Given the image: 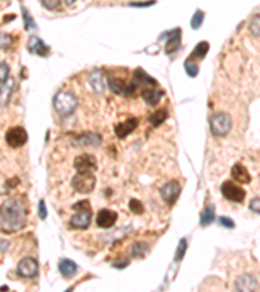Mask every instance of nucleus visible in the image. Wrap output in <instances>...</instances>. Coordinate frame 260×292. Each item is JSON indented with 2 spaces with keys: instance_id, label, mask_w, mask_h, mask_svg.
<instances>
[{
  "instance_id": "nucleus-12",
  "label": "nucleus",
  "mask_w": 260,
  "mask_h": 292,
  "mask_svg": "<svg viewBox=\"0 0 260 292\" xmlns=\"http://www.w3.org/2000/svg\"><path fill=\"white\" fill-rule=\"evenodd\" d=\"M160 38H167V43H165V53L170 55L175 53L176 51H179L181 48V29H175L167 31L163 34Z\"/></svg>"
},
{
  "instance_id": "nucleus-43",
  "label": "nucleus",
  "mask_w": 260,
  "mask_h": 292,
  "mask_svg": "<svg viewBox=\"0 0 260 292\" xmlns=\"http://www.w3.org/2000/svg\"><path fill=\"white\" fill-rule=\"evenodd\" d=\"M74 2H76V0H64V3L67 4V6H72V4H73Z\"/></svg>"
},
{
  "instance_id": "nucleus-36",
  "label": "nucleus",
  "mask_w": 260,
  "mask_h": 292,
  "mask_svg": "<svg viewBox=\"0 0 260 292\" xmlns=\"http://www.w3.org/2000/svg\"><path fill=\"white\" fill-rule=\"evenodd\" d=\"M42 4H43L44 8L50 9V11H55V9L60 7L62 0H42Z\"/></svg>"
},
{
  "instance_id": "nucleus-9",
  "label": "nucleus",
  "mask_w": 260,
  "mask_h": 292,
  "mask_svg": "<svg viewBox=\"0 0 260 292\" xmlns=\"http://www.w3.org/2000/svg\"><path fill=\"white\" fill-rule=\"evenodd\" d=\"M16 273L21 278H34L38 274V263L33 257H25L18 263Z\"/></svg>"
},
{
  "instance_id": "nucleus-1",
  "label": "nucleus",
  "mask_w": 260,
  "mask_h": 292,
  "mask_svg": "<svg viewBox=\"0 0 260 292\" xmlns=\"http://www.w3.org/2000/svg\"><path fill=\"white\" fill-rule=\"evenodd\" d=\"M26 225V207L20 199H9L0 208V226L7 234L16 233Z\"/></svg>"
},
{
  "instance_id": "nucleus-41",
  "label": "nucleus",
  "mask_w": 260,
  "mask_h": 292,
  "mask_svg": "<svg viewBox=\"0 0 260 292\" xmlns=\"http://www.w3.org/2000/svg\"><path fill=\"white\" fill-rule=\"evenodd\" d=\"M152 4H155V0H149V2H146V3H130L129 6H132V7H150V6H152Z\"/></svg>"
},
{
  "instance_id": "nucleus-7",
  "label": "nucleus",
  "mask_w": 260,
  "mask_h": 292,
  "mask_svg": "<svg viewBox=\"0 0 260 292\" xmlns=\"http://www.w3.org/2000/svg\"><path fill=\"white\" fill-rule=\"evenodd\" d=\"M108 86L112 92H114L116 95H123V96L134 95L135 90H137V85H135L134 82L133 83H128L124 79L116 78V77H109Z\"/></svg>"
},
{
  "instance_id": "nucleus-27",
  "label": "nucleus",
  "mask_w": 260,
  "mask_h": 292,
  "mask_svg": "<svg viewBox=\"0 0 260 292\" xmlns=\"http://www.w3.org/2000/svg\"><path fill=\"white\" fill-rule=\"evenodd\" d=\"M90 83L91 87L97 93H103V81H102V74L99 72H94L90 76Z\"/></svg>"
},
{
  "instance_id": "nucleus-37",
  "label": "nucleus",
  "mask_w": 260,
  "mask_h": 292,
  "mask_svg": "<svg viewBox=\"0 0 260 292\" xmlns=\"http://www.w3.org/2000/svg\"><path fill=\"white\" fill-rule=\"evenodd\" d=\"M219 222H220V225L224 226L225 229H233L234 226H236V223H234L233 219H232L230 217H226V216L220 217Z\"/></svg>"
},
{
  "instance_id": "nucleus-31",
  "label": "nucleus",
  "mask_w": 260,
  "mask_h": 292,
  "mask_svg": "<svg viewBox=\"0 0 260 292\" xmlns=\"http://www.w3.org/2000/svg\"><path fill=\"white\" fill-rule=\"evenodd\" d=\"M129 208H130V210L135 214L143 213V204H142L139 200H137V199H132V200L129 202Z\"/></svg>"
},
{
  "instance_id": "nucleus-6",
  "label": "nucleus",
  "mask_w": 260,
  "mask_h": 292,
  "mask_svg": "<svg viewBox=\"0 0 260 292\" xmlns=\"http://www.w3.org/2000/svg\"><path fill=\"white\" fill-rule=\"evenodd\" d=\"M221 193L226 200L233 203H242L246 198V191L232 181H226L221 184Z\"/></svg>"
},
{
  "instance_id": "nucleus-32",
  "label": "nucleus",
  "mask_w": 260,
  "mask_h": 292,
  "mask_svg": "<svg viewBox=\"0 0 260 292\" xmlns=\"http://www.w3.org/2000/svg\"><path fill=\"white\" fill-rule=\"evenodd\" d=\"M9 79V67L6 62H0V85Z\"/></svg>"
},
{
  "instance_id": "nucleus-30",
  "label": "nucleus",
  "mask_w": 260,
  "mask_h": 292,
  "mask_svg": "<svg viewBox=\"0 0 260 292\" xmlns=\"http://www.w3.org/2000/svg\"><path fill=\"white\" fill-rule=\"evenodd\" d=\"M13 44V38L9 34L0 33V50H8Z\"/></svg>"
},
{
  "instance_id": "nucleus-40",
  "label": "nucleus",
  "mask_w": 260,
  "mask_h": 292,
  "mask_svg": "<svg viewBox=\"0 0 260 292\" xmlns=\"http://www.w3.org/2000/svg\"><path fill=\"white\" fill-rule=\"evenodd\" d=\"M9 247V242L8 240H4L0 238V253H3V252H6L7 249H8Z\"/></svg>"
},
{
  "instance_id": "nucleus-25",
  "label": "nucleus",
  "mask_w": 260,
  "mask_h": 292,
  "mask_svg": "<svg viewBox=\"0 0 260 292\" xmlns=\"http://www.w3.org/2000/svg\"><path fill=\"white\" fill-rule=\"evenodd\" d=\"M150 251V245L145 242H138L135 244H133L132 249H130V253L133 257H137V258H142V257L146 256Z\"/></svg>"
},
{
  "instance_id": "nucleus-13",
  "label": "nucleus",
  "mask_w": 260,
  "mask_h": 292,
  "mask_svg": "<svg viewBox=\"0 0 260 292\" xmlns=\"http://www.w3.org/2000/svg\"><path fill=\"white\" fill-rule=\"evenodd\" d=\"M27 50L30 53L37 56H41V57H46V56L50 55V47L47 46L41 38L38 37H30L29 42H27Z\"/></svg>"
},
{
  "instance_id": "nucleus-17",
  "label": "nucleus",
  "mask_w": 260,
  "mask_h": 292,
  "mask_svg": "<svg viewBox=\"0 0 260 292\" xmlns=\"http://www.w3.org/2000/svg\"><path fill=\"white\" fill-rule=\"evenodd\" d=\"M59 272L64 278H73L78 273V265L70 258H62L59 261Z\"/></svg>"
},
{
  "instance_id": "nucleus-19",
  "label": "nucleus",
  "mask_w": 260,
  "mask_h": 292,
  "mask_svg": "<svg viewBox=\"0 0 260 292\" xmlns=\"http://www.w3.org/2000/svg\"><path fill=\"white\" fill-rule=\"evenodd\" d=\"M232 177L240 183H250L251 182V175H250L249 170L240 163L234 164L233 168H232Z\"/></svg>"
},
{
  "instance_id": "nucleus-5",
  "label": "nucleus",
  "mask_w": 260,
  "mask_h": 292,
  "mask_svg": "<svg viewBox=\"0 0 260 292\" xmlns=\"http://www.w3.org/2000/svg\"><path fill=\"white\" fill-rule=\"evenodd\" d=\"M211 133L217 138L228 135L232 128V118L228 113H216L211 117Z\"/></svg>"
},
{
  "instance_id": "nucleus-15",
  "label": "nucleus",
  "mask_w": 260,
  "mask_h": 292,
  "mask_svg": "<svg viewBox=\"0 0 260 292\" xmlns=\"http://www.w3.org/2000/svg\"><path fill=\"white\" fill-rule=\"evenodd\" d=\"M234 289L236 291H247L252 292L257 289V279L254 275H242L237 279L236 284H234Z\"/></svg>"
},
{
  "instance_id": "nucleus-23",
  "label": "nucleus",
  "mask_w": 260,
  "mask_h": 292,
  "mask_svg": "<svg viewBox=\"0 0 260 292\" xmlns=\"http://www.w3.org/2000/svg\"><path fill=\"white\" fill-rule=\"evenodd\" d=\"M164 92L161 90H145L142 92V99L149 105H156L163 98Z\"/></svg>"
},
{
  "instance_id": "nucleus-28",
  "label": "nucleus",
  "mask_w": 260,
  "mask_h": 292,
  "mask_svg": "<svg viewBox=\"0 0 260 292\" xmlns=\"http://www.w3.org/2000/svg\"><path fill=\"white\" fill-rule=\"evenodd\" d=\"M185 72H186L189 77H196L199 73V65L194 60L187 58L186 61H185Z\"/></svg>"
},
{
  "instance_id": "nucleus-10",
  "label": "nucleus",
  "mask_w": 260,
  "mask_h": 292,
  "mask_svg": "<svg viewBox=\"0 0 260 292\" xmlns=\"http://www.w3.org/2000/svg\"><path fill=\"white\" fill-rule=\"evenodd\" d=\"M74 169L77 173H94L98 169L97 158L89 153H82L74 160Z\"/></svg>"
},
{
  "instance_id": "nucleus-16",
  "label": "nucleus",
  "mask_w": 260,
  "mask_h": 292,
  "mask_svg": "<svg viewBox=\"0 0 260 292\" xmlns=\"http://www.w3.org/2000/svg\"><path fill=\"white\" fill-rule=\"evenodd\" d=\"M117 213L113 210L102 209L97 216V225L100 229H109L116 223Z\"/></svg>"
},
{
  "instance_id": "nucleus-20",
  "label": "nucleus",
  "mask_w": 260,
  "mask_h": 292,
  "mask_svg": "<svg viewBox=\"0 0 260 292\" xmlns=\"http://www.w3.org/2000/svg\"><path fill=\"white\" fill-rule=\"evenodd\" d=\"M134 83L137 86L139 85V83H142V85H150V86L158 85L156 79H154L152 77H150L143 69H137L134 72Z\"/></svg>"
},
{
  "instance_id": "nucleus-11",
  "label": "nucleus",
  "mask_w": 260,
  "mask_h": 292,
  "mask_svg": "<svg viewBox=\"0 0 260 292\" xmlns=\"http://www.w3.org/2000/svg\"><path fill=\"white\" fill-rule=\"evenodd\" d=\"M180 193H181V184L177 181H169L168 183L164 184L160 190L161 198L169 205H173L177 202Z\"/></svg>"
},
{
  "instance_id": "nucleus-24",
  "label": "nucleus",
  "mask_w": 260,
  "mask_h": 292,
  "mask_svg": "<svg viewBox=\"0 0 260 292\" xmlns=\"http://www.w3.org/2000/svg\"><path fill=\"white\" fill-rule=\"evenodd\" d=\"M215 212H216L215 205H207L200 214V225L208 226L210 223H212L215 221V214H216Z\"/></svg>"
},
{
  "instance_id": "nucleus-14",
  "label": "nucleus",
  "mask_w": 260,
  "mask_h": 292,
  "mask_svg": "<svg viewBox=\"0 0 260 292\" xmlns=\"http://www.w3.org/2000/svg\"><path fill=\"white\" fill-rule=\"evenodd\" d=\"M137 127H138V118L130 117V118H128V120L124 121V122L117 123V125L114 126V133H116L119 139H125V138L128 137L129 134H132Z\"/></svg>"
},
{
  "instance_id": "nucleus-26",
  "label": "nucleus",
  "mask_w": 260,
  "mask_h": 292,
  "mask_svg": "<svg viewBox=\"0 0 260 292\" xmlns=\"http://www.w3.org/2000/svg\"><path fill=\"white\" fill-rule=\"evenodd\" d=\"M168 118V111L167 109H159L155 113H152L150 116V122L154 127H159L161 123L165 122V120Z\"/></svg>"
},
{
  "instance_id": "nucleus-22",
  "label": "nucleus",
  "mask_w": 260,
  "mask_h": 292,
  "mask_svg": "<svg viewBox=\"0 0 260 292\" xmlns=\"http://www.w3.org/2000/svg\"><path fill=\"white\" fill-rule=\"evenodd\" d=\"M3 87L0 88V105H7L9 102L12 92L15 90V82L9 79V81L4 82Z\"/></svg>"
},
{
  "instance_id": "nucleus-18",
  "label": "nucleus",
  "mask_w": 260,
  "mask_h": 292,
  "mask_svg": "<svg viewBox=\"0 0 260 292\" xmlns=\"http://www.w3.org/2000/svg\"><path fill=\"white\" fill-rule=\"evenodd\" d=\"M74 143H77L78 146L86 147H97L102 143V138L99 134H95V133H85V134H81L74 139Z\"/></svg>"
},
{
  "instance_id": "nucleus-39",
  "label": "nucleus",
  "mask_w": 260,
  "mask_h": 292,
  "mask_svg": "<svg viewBox=\"0 0 260 292\" xmlns=\"http://www.w3.org/2000/svg\"><path fill=\"white\" fill-rule=\"evenodd\" d=\"M259 204H260V199L257 198V196L254 199V200H252L251 203H250V209H251L252 212H254V213H256V214L260 213Z\"/></svg>"
},
{
  "instance_id": "nucleus-38",
  "label": "nucleus",
  "mask_w": 260,
  "mask_h": 292,
  "mask_svg": "<svg viewBox=\"0 0 260 292\" xmlns=\"http://www.w3.org/2000/svg\"><path fill=\"white\" fill-rule=\"evenodd\" d=\"M38 214L41 217V219H46L47 217V208L46 204H44V200H41L38 205Z\"/></svg>"
},
{
  "instance_id": "nucleus-21",
  "label": "nucleus",
  "mask_w": 260,
  "mask_h": 292,
  "mask_svg": "<svg viewBox=\"0 0 260 292\" xmlns=\"http://www.w3.org/2000/svg\"><path fill=\"white\" fill-rule=\"evenodd\" d=\"M208 51H210V43L206 41L199 42V43L195 46L193 53H191L189 58H190V60H194V61H195L196 58H198V60H203V58L207 56Z\"/></svg>"
},
{
  "instance_id": "nucleus-33",
  "label": "nucleus",
  "mask_w": 260,
  "mask_h": 292,
  "mask_svg": "<svg viewBox=\"0 0 260 292\" xmlns=\"http://www.w3.org/2000/svg\"><path fill=\"white\" fill-rule=\"evenodd\" d=\"M250 33H251L252 37H255V38H259V15L255 16L254 18H252V21L250 22Z\"/></svg>"
},
{
  "instance_id": "nucleus-4",
  "label": "nucleus",
  "mask_w": 260,
  "mask_h": 292,
  "mask_svg": "<svg viewBox=\"0 0 260 292\" xmlns=\"http://www.w3.org/2000/svg\"><path fill=\"white\" fill-rule=\"evenodd\" d=\"M95 186H97V177L94 175V173H77L72 179V187L74 191L83 195L93 192Z\"/></svg>"
},
{
  "instance_id": "nucleus-42",
  "label": "nucleus",
  "mask_w": 260,
  "mask_h": 292,
  "mask_svg": "<svg viewBox=\"0 0 260 292\" xmlns=\"http://www.w3.org/2000/svg\"><path fill=\"white\" fill-rule=\"evenodd\" d=\"M128 265H129V260L123 261V263H113V268H117V269H124Z\"/></svg>"
},
{
  "instance_id": "nucleus-8",
  "label": "nucleus",
  "mask_w": 260,
  "mask_h": 292,
  "mask_svg": "<svg viewBox=\"0 0 260 292\" xmlns=\"http://www.w3.org/2000/svg\"><path fill=\"white\" fill-rule=\"evenodd\" d=\"M6 142L12 148H20V147L25 146L27 142L26 130L21 127V126H16V127L9 128L6 134Z\"/></svg>"
},
{
  "instance_id": "nucleus-34",
  "label": "nucleus",
  "mask_w": 260,
  "mask_h": 292,
  "mask_svg": "<svg viewBox=\"0 0 260 292\" xmlns=\"http://www.w3.org/2000/svg\"><path fill=\"white\" fill-rule=\"evenodd\" d=\"M186 247H187V242L186 239H182L179 244V248H177V253H176V261L180 263L182 260V257H184L185 252H186Z\"/></svg>"
},
{
  "instance_id": "nucleus-29",
  "label": "nucleus",
  "mask_w": 260,
  "mask_h": 292,
  "mask_svg": "<svg viewBox=\"0 0 260 292\" xmlns=\"http://www.w3.org/2000/svg\"><path fill=\"white\" fill-rule=\"evenodd\" d=\"M203 20H205V12H202V11H196L195 12V15L193 16V18H191V22H190V25H191V27L193 29H199V27L202 26V23H203Z\"/></svg>"
},
{
  "instance_id": "nucleus-2",
  "label": "nucleus",
  "mask_w": 260,
  "mask_h": 292,
  "mask_svg": "<svg viewBox=\"0 0 260 292\" xmlns=\"http://www.w3.org/2000/svg\"><path fill=\"white\" fill-rule=\"evenodd\" d=\"M73 209L77 210V213L72 216L69 221V226L72 229H79V230H86L90 226L91 222V208L89 200H82L73 205Z\"/></svg>"
},
{
  "instance_id": "nucleus-3",
  "label": "nucleus",
  "mask_w": 260,
  "mask_h": 292,
  "mask_svg": "<svg viewBox=\"0 0 260 292\" xmlns=\"http://www.w3.org/2000/svg\"><path fill=\"white\" fill-rule=\"evenodd\" d=\"M77 105H78V99L76 95L68 91H60L53 98V107L56 112L62 116H69L76 111Z\"/></svg>"
},
{
  "instance_id": "nucleus-35",
  "label": "nucleus",
  "mask_w": 260,
  "mask_h": 292,
  "mask_svg": "<svg viewBox=\"0 0 260 292\" xmlns=\"http://www.w3.org/2000/svg\"><path fill=\"white\" fill-rule=\"evenodd\" d=\"M22 15H23V20H25V29L26 30H30L33 27H37V25L34 23V21H33V18L30 17L29 12H27V9L22 8Z\"/></svg>"
}]
</instances>
